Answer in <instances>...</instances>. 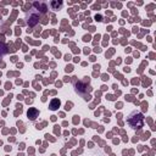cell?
I'll return each instance as SVG.
<instances>
[{"instance_id": "1", "label": "cell", "mask_w": 156, "mask_h": 156, "mask_svg": "<svg viewBox=\"0 0 156 156\" xmlns=\"http://www.w3.org/2000/svg\"><path fill=\"white\" fill-rule=\"evenodd\" d=\"M143 121H144V117L141 113L139 112H134L129 116L128 118V123L132 128H140L143 126Z\"/></svg>"}, {"instance_id": "2", "label": "cell", "mask_w": 156, "mask_h": 156, "mask_svg": "<svg viewBox=\"0 0 156 156\" xmlns=\"http://www.w3.org/2000/svg\"><path fill=\"white\" fill-rule=\"evenodd\" d=\"M58 106H60V101H58V100H54V101L50 104V108H51V110H56Z\"/></svg>"}, {"instance_id": "3", "label": "cell", "mask_w": 156, "mask_h": 156, "mask_svg": "<svg viewBox=\"0 0 156 156\" xmlns=\"http://www.w3.org/2000/svg\"><path fill=\"white\" fill-rule=\"evenodd\" d=\"M5 52H6V46L1 43V44H0V58L4 56V54H5Z\"/></svg>"}]
</instances>
